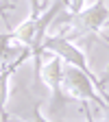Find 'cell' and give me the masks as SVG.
<instances>
[{"mask_svg": "<svg viewBox=\"0 0 109 122\" xmlns=\"http://www.w3.org/2000/svg\"><path fill=\"white\" fill-rule=\"evenodd\" d=\"M15 41H13V37H11V33H0V66H5L7 61L15 55V52H20V50H28V48H24V46H13Z\"/></svg>", "mask_w": 109, "mask_h": 122, "instance_id": "7", "label": "cell"}, {"mask_svg": "<svg viewBox=\"0 0 109 122\" xmlns=\"http://www.w3.org/2000/svg\"><path fill=\"white\" fill-rule=\"evenodd\" d=\"M31 52H22V57H18L13 63H5L0 66V118H7V100H9V79L13 76L15 68L20 63H24V59H28Z\"/></svg>", "mask_w": 109, "mask_h": 122, "instance_id": "5", "label": "cell"}, {"mask_svg": "<svg viewBox=\"0 0 109 122\" xmlns=\"http://www.w3.org/2000/svg\"><path fill=\"white\" fill-rule=\"evenodd\" d=\"M48 50V52H55V55H59L61 59L66 61V63H72V66H76L79 70H83L85 74H89L92 79H94V83H96V89L100 92V96L109 102V92L105 89V85H103V81L100 79H96V74L89 70V66H87V59H85V52L76 46L70 37H66V35H48L44 39V52Z\"/></svg>", "mask_w": 109, "mask_h": 122, "instance_id": "2", "label": "cell"}, {"mask_svg": "<svg viewBox=\"0 0 109 122\" xmlns=\"http://www.w3.org/2000/svg\"><path fill=\"white\" fill-rule=\"evenodd\" d=\"M61 87H63V94L68 98H79V100H92L96 107L100 109H109V105L105 102V98L100 96V92H96V83L89 74H85L83 70H79L76 66L68 63L63 68L61 74Z\"/></svg>", "mask_w": 109, "mask_h": 122, "instance_id": "3", "label": "cell"}, {"mask_svg": "<svg viewBox=\"0 0 109 122\" xmlns=\"http://www.w3.org/2000/svg\"><path fill=\"white\" fill-rule=\"evenodd\" d=\"M103 39H105V37H103ZM105 41H107V44H109V39H105Z\"/></svg>", "mask_w": 109, "mask_h": 122, "instance_id": "9", "label": "cell"}, {"mask_svg": "<svg viewBox=\"0 0 109 122\" xmlns=\"http://www.w3.org/2000/svg\"><path fill=\"white\" fill-rule=\"evenodd\" d=\"M107 118H109V113H107Z\"/></svg>", "mask_w": 109, "mask_h": 122, "instance_id": "10", "label": "cell"}, {"mask_svg": "<svg viewBox=\"0 0 109 122\" xmlns=\"http://www.w3.org/2000/svg\"><path fill=\"white\" fill-rule=\"evenodd\" d=\"M63 22L68 24V30L63 33L66 37L81 39L89 35H98L105 26H109V9L105 0H94V5L63 15Z\"/></svg>", "mask_w": 109, "mask_h": 122, "instance_id": "1", "label": "cell"}, {"mask_svg": "<svg viewBox=\"0 0 109 122\" xmlns=\"http://www.w3.org/2000/svg\"><path fill=\"white\" fill-rule=\"evenodd\" d=\"M61 61L63 59L59 55L46 50L44 59H42V70H39V79L50 89V107L55 111H61L68 100V96L63 94V87H61V74H63V63Z\"/></svg>", "mask_w": 109, "mask_h": 122, "instance_id": "4", "label": "cell"}, {"mask_svg": "<svg viewBox=\"0 0 109 122\" xmlns=\"http://www.w3.org/2000/svg\"><path fill=\"white\" fill-rule=\"evenodd\" d=\"M35 26H37V18H31V15H28V20H24L20 26H15L11 30L13 41L31 50V48H33V41H35Z\"/></svg>", "mask_w": 109, "mask_h": 122, "instance_id": "6", "label": "cell"}, {"mask_svg": "<svg viewBox=\"0 0 109 122\" xmlns=\"http://www.w3.org/2000/svg\"><path fill=\"white\" fill-rule=\"evenodd\" d=\"M28 2H31V18H37V15H39V0H28Z\"/></svg>", "mask_w": 109, "mask_h": 122, "instance_id": "8", "label": "cell"}]
</instances>
